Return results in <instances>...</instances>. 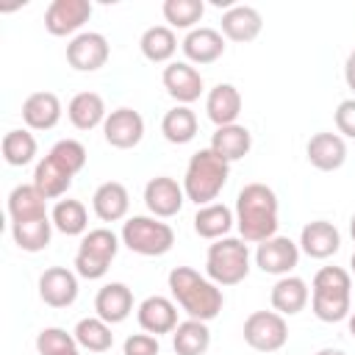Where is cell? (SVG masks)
I'll use <instances>...</instances> for the list:
<instances>
[{"mask_svg":"<svg viewBox=\"0 0 355 355\" xmlns=\"http://www.w3.org/2000/svg\"><path fill=\"white\" fill-rule=\"evenodd\" d=\"M39 297L50 308H69L78 300V272L67 266H50L39 275Z\"/></svg>","mask_w":355,"mask_h":355,"instance_id":"obj_14","label":"cell"},{"mask_svg":"<svg viewBox=\"0 0 355 355\" xmlns=\"http://www.w3.org/2000/svg\"><path fill=\"white\" fill-rule=\"evenodd\" d=\"M61 100L53 92H33L22 103V122L31 130H53L61 122Z\"/></svg>","mask_w":355,"mask_h":355,"instance_id":"obj_21","label":"cell"},{"mask_svg":"<svg viewBox=\"0 0 355 355\" xmlns=\"http://www.w3.org/2000/svg\"><path fill=\"white\" fill-rule=\"evenodd\" d=\"M161 83L166 89V94L172 100H178V105H189L194 100H200L202 89H205V80L200 75V69L189 61H172L164 67V75H161Z\"/></svg>","mask_w":355,"mask_h":355,"instance_id":"obj_13","label":"cell"},{"mask_svg":"<svg viewBox=\"0 0 355 355\" xmlns=\"http://www.w3.org/2000/svg\"><path fill=\"white\" fill-rule=\"evenodd\" d=\"M241 333H244L247 347H252L258 352H277L288 341L286 316H280L277 311H252L244 319V330Z\"/></svg>","mask_w":355,"mask_h":355,"instance_id":"obj_8","label":"cell"},{"mask_svg":"<svg viewBox=\"0 0 355 355\" xmlns=\"http://www.w3.org/2000/svg\"><path fill=\"white\" fill-rule=\"evenodd\" d=\"M36 349L39 355H64L69 349H80L75 336L67 333L64 327H42L36 336Z\"/></svg>","mask_w":355,"mask_h":355,"instance_id":"obj_39","label":"cell"},{"mask_svg":"<svg viewBox=\"0 0 355 355\" xmlns=\"http://www.w3.org/2000/svg\"><path fill=\"white\" fill-rule=\"evenodd\" d=\"M194 233L200 239H208V241H216V239H225L233 225H236V214L225 205V202H208V205H200L197 214H194Z\"/></svg>","mask_w":355,"mask_h":355,"instance_id":"obj_26","label":"cell"},{"mask_svg":"<svg viewBox=\"0 0 355 355\" xmlns=\"http://www.w3.org/2000/svg\"><path fill=\"white\" fill-rule=\"evenodd\" d=\"M72 178H75V175H72L67 166H61L55 158L44 155V158L36 164L31 183L44 194V200H58V197H64V194L69 191Z\"/></svg>","mask_w":355,"mask_h":355,"instance_id":"obj_29","label":"cell"},{"mask_svg":"<svg viewBox=\"0 0 355 355\" xmlns=\"http://www.w3.org/2000/svg\"><path fill=\"white\" fill-rule=\"evenodd\" d=\"M222 161L233 164V161H241L250 147H252V133L244 128V125H225V128H216L214 136H211V144H208Z\"/></svg>","mask_w":355,"mask_h":355,"instance_id":"obj_28","label":"cell"},{"mask_svg":"<svg viewBox=\"0 0 355 355\" xmlns=\"http://www.w3.org/2000/svg\"><path fill=\"white\" fill-rule=\"evenodd\" d=\"M305 155H308V164L316 166L319 172H336L347 161V141L338 133L322 130V133H313L308 139Z\"/></svg>","mask_w":355,"mask_h":355,"instance_id":"obj_17","label":"cell"},{"mask_svg":"<svg viewBox=\"0 0 355 355\" xmlns=\"http://www.w3.org/2000/svg\"><path fill=\"white\" fill-rule=\"evenodd\" d=\"M53 219L50 214L44 216H33V219H22V222H11V236H14V244L22 250V252H42L47 250L50 239H53Z\"/></svg>","mask_w":355,"mask_h":355,"instance_id":"obj_30","label":"cell"},{"mask_svg":"<svg viewBox=\"0 0 355 355\" xmlns=\"http://www.w3.org/2000/svg\"><path fill=\"white\" fill-rule=\"evenodd\" d=\"M75 341L80 349H89V352H108L114 347V333H111V324L103 322L100 316H83L75 330H72Z\"/></svg>","mask_w":355,"mask_h":355,"instance_id":"obj_36","label":"cell"},{"mask_svg":"<svg viewBox=\"0 0 355 355\" xmlns=\"http://www.w3.org/2000/svg\"><path fill=\"white\" fill-rule=\"evenodd\" d=\"M349 236H352V241H355V214L349 216Z\"/></svg>","mask_w":355,"mask_h":355,"instance_id":"obj_45","label":"cell"},{"mask_svg":"<svg viewBox=\"0 0 355 355\" xmlns=\"http://www.w3.org/2000/svg\"><path fill=\"white\" fill-rule=\"evenodd\" d=\"M119 239L130 252L144 255V258H158V255H166L172 250L175 230H172V225L161 222L158 216L139 214V216H128L122 222Z\"/></svg>","mask_w":355,"mask_h":355,"instance_id":"obj_6","label":"cell"},{"mask_svg":"<svg viewBox=\"0 0 355 355\" xmlns=\"http://www.w3.org/2000/svg\"><path fill=\"white\" fill-rule=\"evenodd\" d=\"M352 275L341 266H322L311 283V311L319 322H344L352 313Z\"/></svg>","mask_w":355,"mask_h":355,"instance_id":"obj_3","label":"cell"},{"mask_svg":"<svg viewBox=\"0 0 355 355\" xmlns=\"http://www.w3.org/2000/svg\"><path fill=\"white\" fill-rule=\"evenodd\" d=\"M211 347V330L208 322L186 319L172 330V349L178 355H205Z\"/></svg>","mask_w":355,"mask_h":355,"instance_id":"obj_32","label":"cell"},{"mask_svg":"<svg viewBox=\"0 0 355 355\" xmlns=\"http://www.w3.org/2000/svg\"><path fill=\"white\" fill-rule=\"evenodd\" d=\"M233 214H236L239 236L247 244H261V241L277 236L280 202H277L275 189H269L266 183H247L236 197Z\"/></svg>","mask_w":355,"mask_h":355,"instance_id":"obj_1","label":"cell"},{"mask_svg":"<svg viewBox=\"0 0 355 355\" xmlns=\"http://www.w3.org/2000/svg\"><path fill=\"white\" fill-rule=\"evenodd\" d=\"M119 244H122V239L111 227L89 230L80 239L78 252H75V272H78V277H86V280L105 277V272L111 269V261L119 252Z\"/></svg>","mask_w":355,"mask_h":355,"instance_id":"obj_7","label":"cell"},{"mask_svg":"<svg viewBox=\"0 0 355 355\" xmlns=\"http://www.w3.org/2000/svg\"><path fill=\"white\" fill-rule=\"evenodd\" d=\"M180 50H183L189 64L205 67V64H214L225 55V36L216 28H194L183 36Z\"/></svg>","mask_w":355,"mask_h":355,"instance_id":"obj_18","label":"cell"},{"mask_svg":"<svg viewBox=\"0 0 355 355\" xmlns=\"http://www.w3.org/2000/svg\"><path fill=\"white\" fill-rule=\"evenodd\" d=\"M336 130L338 136H347V139H355V97H347L338 103L336 108Z\"/></svg>","mask_w":355,"mask_h":355,"instance_id":"obj_41","label":"cell"},{"mask_svg":"<svg viewBox=\"0 0 355 355\" xmlns=\"http://www.w3.org/2000/svg\"><path fill=\"white\" fill-rule=\"evenodd\" d=\"M300 263V244L288 236H272L255 247V266L266 275L286 277Z\"/></svg>","mask_w":355,"mask_h":355,"instance_id":"obj_10","label":"cell"},{"mask_svg":"<svg viewBox=\"0 0 355 355\" xmlns=\"http://www.w3.org/2000/svg\"><path fill=\"white\" fill-rule=\"evenodd\" d=\"M313 355H347V352L338 349V347H322V349H316Z\"/></svg>","mask_w":355,"mask_h":355,"instance_id":"obj_43","label":"cell"},{"mask_svg":"<svg viewBox=\"0 0 355 355\" xmlns=\"http://www.w3.org/2000/svg\"><path fill=\"white\" fill-rule=\"evenodd\" d=\"M108 55H111V44L97 31H83L72 36L67 44V64L78 72H97L100 67H105Z\"/></svg>","mask_w":355,"mask_h":355,"instance_id":"obj_9","label":"cell"},{"mask_svg":"<svg viewBox=\"0 0 355 355\" xmlns=\"http://www.w3.org/2000/svg\"><path fill=\"white\" fill-rule=\"evenodd\" d=\"M92 211L100 222H119L130 211V194L125 183L119 180H105L94 189L92 194Z\"/></svg>","mask_w":355,"mask_h":355,"instance_id":"obj_22","label":"cell"},{"mask_svg":"<svg viewBox=\"0 0 355 355\" xmlns=\"http://www.w3.org/2000/svg\"><path fill=\"white\" fill-rule=\"evenodd\" d=\"M344 80H347V86L355 92V47H352L349 55H347V64H344Z\"/></svg>","mask_w":355,"mask_h":355,"instance_id":"obj_42","label":"cell"},{"mask_svg":"<svg viewBox=\"0 0 355 355\" xmlns=\"http://www.w3.org/2000/svg\"><path fill=\"white\" fill-rule=\"evenodd\" d=\"M103 136L116 150H130L144 139V119L133 108H116L103 122Z\"/></svg>","mask_w":355,"mask_h":355,"instance_id":"obj_16","label":"cell"},{"mask_svg":"<svg viewBox=\"0 0 355 355\" xmlns=\"http://www.w3.org/2000/svg\"><path fill=\"white\" fill-rule=\"evenodd\" d=\"M349 272H352V275H355V252H352V255H349Z\"/></svg>","mask_w":355,"mask_h":355,"instance_id":"obj_46","label":"cell"},{"mask_svg":"<svg viewBox=\"0 0 355 355\" xmlns=\"http://www.w3.org/2000/svg\"><path fill=\"white\" fill-rule=\"evenodd\" d=\"M136 319H139V327L150 336H164V333H172L180 322H178V305L175 300L164 297V294H150L139 302L136 308Z\"/></svg>","mask_w":355,"mask_h":355,"instance_id":"obj_15","label":"cell"},{"mask_svg":"<svg viewBox=\"0 0 355 355\" xmlns=\"http://www.w3.org/2000/svg\"><path fill=\"white\" fill-rule=\"evenodd\" d=\"M347 327H349V336L355 338V311H352V313L347 316Z\"/></svg>","mask_w":355,"mask_h":355,"instance_id":"obj_44","label":"cell"},{"mask_svg":"<svg viewBox=\"0 0 355 355\" xmlns=\"http://www.w3.org/2000/svg\"><path fill=\"white\" fill-rule=\"evenodd\" d=\"M261 28H263V17L252 6H230L222 14V36L230 42L247 44V42L258 39Z\"/></svg>","mask_w":355,"mask_h":355,"instance_id":"obj_24","label":"cell"},{"mask_svg":"<svg viewBox=\"0 0 355 355\" xmlns=\"http://www.w3.org/2000/svg\"><path fill=\"white\" fill-rule=\"evenodd\" d=\"M197 128H200L197 114L189 105H175L161 119V133L169 144H189L197 136Z\"/></svg>","mask_w":355,"mask_h":355,"instance_id":"obj_35","label":"cell"},{"mask_svg":"<svg viewBox=\"0 0 355 355\" xmlns=\"http://www.w3.org/2000/svg\"><path fill=\"white\" fill-rule=\"evenodd\" d=\"M53 227L64 236H86L89 233V211L80 200H58L50 211Z\"/></svg>","mask_w":355,"mask_h":355,"instance_id":"obj_34","label":"cell"},{"mask_svg":"<svg viewBox=\"0 0 355 355\" xmlns=\"http://www.w3.org/2000/svg\"><path fill=\"white\" fill-rule=\"evenodd\" d=\"M139 50L153 64H166V61L172 64V55L178 53V36L169 25H153L141 33Z\"/></svg>","mask_w":355,"mask_h":355,"instance_id":"obj_31","label":"cell"},{"mask_svg":"<svg viewBox=\"0 0 355 355\" xmlns=\"http://www.w3.org/2000/svg\"><path fill=\"white\" fill-rule=\"evenodd\" d=\"M205 275L216 286H239L250 275V247L241 236L216 239L205 255Z\"/></svg>","mask_w":355,"mask_h":355,"instance_id":"obj_5","label":"cell"},{"mask_svg":"<svg viewBox=\"0 0 355 355\" xmlns=\"http://www.w3.org/2000/svg\"><path fill=\"white\" fill-rule=\"evenodd\" d=\"M230 178V164L222 161L211 147L197 150L189 164H186V175H183V191L186 200H191L197 208L208 205L219 197V191L225 189Z\"/></svg>","mask_w":355,"mask_h":355,"instance_id":"obj_4","label":"cell"},{"mask_svg":"<svg viewBox=\"0 0 355 355\" xmlns=\"http://www.w3.org/2000/svg\"><path fill=\"white\" fill-rule=\"evenodd\" d=\"M130 313H133V291L125 283L114 280V283H105L97 291V297H94V316H100L108 324H119Z\"/></svg>","mask_w":355,"mask_h":355,"instance_id":"obj_20","label":"cell"},{"mask_svg":"<svg viewBox=\"0 0 355 355\" xmlns=\"http://www.w3.org/2000/svg\"><path fill=\"white\" fill-rule=\"evenodd\" d=\"M36 150H39V144H36L33 133L25 128H14L3 136V158L8 166H28L36 158Z\"/></svg>","mask_w":355,"mask_h":355,"instance_id":"obj_37","label":"cell"},{"mask_svg":"<svg viewBox=\"0 0 355 355\" xmlns=\"http://www.w3.org/2000/svg\"><path fill=\"white\" fill-rule=\"evenodd\" d=\"M308 300H311V288L297 275L277 277L275 286H272V294H269L272 311H277L280 316H297L300 311H305Z\"/></svg>","mask_w":355,"mask_h":355,"instance_id":"obj_23","label":"cell"},{"mask_svg":"<svg viewBox=\"0 0 355 355\" xmlns=\"http://www.w3.org/2000/svg\"><path fill=\"white\" fill-rule=\"evenodd\" d=\"M205 114L216 128L236 125L241 114V92L233 83H216L205 97Z\"/></svg>","mask_w":355,"mask_h":355,"instance_id":"obj_25","label":"cell"},{"mask_svg":"<svg viewBox=\"0 0 355 355\" xmlns=\"http://www.w3.org/2000/svg\"><path fill=\"white\" fill-rule=\"evenodd\" d=\"M92 17L89 0H53L44 11V28L50 36H78Z\"/></svg>","mask_w":355,"mask_h":355,"instance_id":"obj_11","label":"cell"},{"mask_svg":"<svg viewBox=\"0 0 355 355\" xmlns=\"http://www.w3.org/2000/svg\"><path fill=\"white\" fill-rule=\"evenodd\" d=\"M122 352H125V355H158V352H161V347H158V336H150V333H133V336L125 338Z\"/></svg>","mask_w":355,"mask_h":355,"instance_id":"obj_40","label":"cell"},{"mask_svg":"<svg viewBox=\"0 0 355 355\" xmlns=\"http://www.w3.org/2000/svg\"><path fill=\"white\" fill-rule=\"evenodd\" d=\"M161 11H164V19L169 22L172 31H186L189 33L202 19L205 3L202 0H166L161 6Z\"/></svg>","mask_w":355,"mask_h":355,"instance_id":"obj_38","label":"cell"},{"mask_svg":"<svg viewBox=\"0 0 355 355\" xmlns=\"http://www.w3.org/2000/svg\"><path fill=\"white\" fill-rule=\"evenodd\" d=\"M183 202H186L183 183H178L175 178L158 175V178L147 180V186H144V205H147L150 216H158V219L178 216Z\"/></svg>","mask_w":355,"mask_h":355,"instance_id":"obj_12","label":"cell"},{"mask_svg":"<svg viewBox=\"0 0 355 355\" xmlns=\"http://www.w3.org/2000/svg\"><path fill=\"white\" fill-rule=\"evenodd\" d=\"M67 116L78 130H94L108 116L105 100L97 92H78L67 105Z\"/></svg>","mask_w":355,"mask_h":355,"instance_id":"obj_27","label":"cell"},{"mask_svg":"<svg viewBox=\"0 0 355 355\" xmlns=\"http://www.w3.org/2000/svg\"><path fill=\"white\" fill-rule=\"evenodd\" d=\"M64 355H80V349H69V352H64Z\"/></svg>","mask_w":355,"mask_h":355,"instance_id":"obj_47","label":"cell"},{"mask_svg":"<svg viewBox=\"0 0 355 355\" xmlns=\"http://www.w3.org/2000/svg\"><path fill=\"white\" fill-rule=\"evenodd\" d=\"M166 283H169V294L175 305H180L189 319L211 322L219 316L225 305V294H222V286L208 280V275H200L191 266H175Z\"/></svg>","mask_w":355,"mask_h":355,"instance_id":"obj_2","label":"cell"},{"mask_svg":"<svg viewBox=\"0 0 355 355\" xmlns=\"http://www.w3.org/2000/svg\"><path fill=\"white\" fill-rule=\"evenodd\" d=\"M44 214H47V200L33 183H19V186L11 189V194H8V216H11V222L44 216Z\"/></svg>","mask_w":355,"mask_h":355,"instance_id":"obj_33","label":"cell"},{"mask_svg":"<svg viewBox=\"0 0 355 355\" xmlns=\"http://www.w3.org/2000/svg\"><path fill=\"white\" fill-rule=\"evenodd\" d=\"M341 250V233L333 222L327 219H313L302 227L300 233V252H305L308 258L324 261L330 255H336Z\"/></svg>","mask_w":355,"mask_h":355,"instance_id":"obj_19","label":"cell"}]
</instances>
